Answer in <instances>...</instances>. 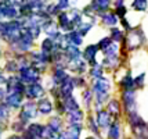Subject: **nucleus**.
<instances>
[{
    "label": "nucleus",
    "instance_id": "nucleus-1",
    "mask_svg": "<svg viewBox=\"0 0 148 139\" xmlns=\"http://www.w3.org/2000/svg\"><path fill=\"white\" fill-rule=\"evenodd\" d=\"M39 110L42 113H45V114H47V113L51 111V104H50L47 100H42V102L39 103Z\"/></svg>",
    "mask_w": 148,
    "mask_h": 139
},
{
    "label": "nucleus",
    "instance_id": "nucleus-2",
    "mask_svg": "<svg viewBox=\"0 0 148 139\" xmlns=\"http://www.w3.org/2000/svg\"><path fill=\"white\" fill-rule=\"evenodd\" d=\"M108 122H110V117H108V114L107 113H100V115H98V124L101 127H107L108 125Z\"/></svg>",
    "mask_w": 148,
    "mask_h": 139
},
{
    "label": "nucleus",
    "instance_id": "nucleus-3",
    "mask_svg": "<svg viewBox=\"0 0 148 139\" xmlns=\"http://www.w3.org/2000/svg\"><path fill=\"white\" fill-rule=\"evenodd\" d=\"M29 133H32L33 136H42V132H43V128L40 125H31L29 127Z\"/></svg>",
    "mask_w": 148,
    "mask_h": 139
},
{
    "label": "nucleus",
    "instance_id": "nucleus-4",
    "mask_svg": "<svg viewBox=\"0 0 148 139\" xmlns=\"http://www.w3.org/2000/svg\"><path fill=\"white\" fill-rule=\"evenodd\" d=\"M53 133H54V129H53L49 125L47 128H43V132H42V136L46 139H50L53 138Z\"/></svg>",
    "mask_w": 148,
    "mask_h": 139
},
{
    "label": "nucleus",
    "instance_id": "nucleus-5",
    "mask_svg": "<svg viewBox=\"0 0 148 139\" xmlns=\"http://www.w3.org/2000/svg\"><path fill=\"white\" fill-rule=\"evenodd\" d=\"M110 136L112 139H118V138H119V128H118V125H114L112 128H111Z\"/></svg>",
    "mask_w": 148,
    "mask_h": 139
},
{
    "label": "nucleus",
    "instance_id": "nucleus-6",
    "mask_svg": "<svg viewBox=\"0 0 148 139\" xmlns=\"http://www.w3.org/2000/svg\"><path fill=\"white\" fill-rule=\"evenodd\" d=\"M145 4H147L145 0H136L134 1V7H137L138 10H144V8H145Z\"/></svg>",
    "mask_w": 148,
    "mask_h": 139
},
{
    "label": "nucleus",
    "instance_id": "nucleus-7",
    "mask_svg": "<svg viewBox=\"0 0 148 139\" xmlns=\"http://www.w3.org/2000/svg\"><path fill=\"white\" fill-rule=\"evenodd\" d=\"M50 127H51L54 131H58V128H60V120L53 118L51 121H50Z\"/></svg>",
    "mask_w": 148,
    "mask_h": 139
},
{
    "label": "nucleus",
    "instance_id": "nucleus-8",
    "mask_svg": "<svg viewBox=\"0 0 148 139\" xmlns=\"http://www.w3.org/2000/svg\"><path fill=\"white\" fill-rule=\"evenodd\" d=\"M8 104H11V106H18L19 104V98L18 96H11V98L8 99Z\"/></svg>",
    "mask_w": 148,
    "mask_h": 139
},
{
    "label": "nucleus",
    "instance_id": "nucleus-9",
    "mask_svg": "<svg viewBox=\"0 0 148 139\" xmlns=\"http://www.w3.org/2000/svg\"><path fill=\"white\" fill-rule=\"evenodd\" d=\"M4 117H6V110L3 107H0V120L4 118Z\"/></svg>",
    "mask_w": 148,
    "mask_h": 139
},
{
    "label": "nucleus",
    "instance_id": "nucleus-10",
    "mask_svg": "<svg viewBox=\"0 0 148 139\" xmlns=\"http://www.w3.org/2000/svg\"><path fill=\"white\" fill-rule=\"evenodd\" d=\"M10 139H19V138H17V136H13V138H10Z\"/></svg>",
    "mask_w": 148,
    "mask_h": 139
},
{
    "label": "nucleus",
    "instance_id": "nucleus-11",
    "mask_svg": "<svg viewBox=\"0 0 148 139\" xmlns=\"http://www.w3.org/2000/svg\"><path fill=\"white\" fill-rule=\"evenodd\" d=\"M87 139H96V138H87Z\"/></svg>",
    "mask_w": 148,
    "mask_h": 139
}]
</instances>
